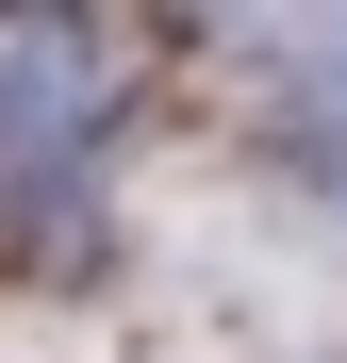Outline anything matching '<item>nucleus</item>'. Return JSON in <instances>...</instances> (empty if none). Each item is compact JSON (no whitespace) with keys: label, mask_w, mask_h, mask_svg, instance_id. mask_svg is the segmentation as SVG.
<instances>
[{"label":"nucleus","mask_w":347,"mask_h":363,"mask_svg":"<svg viewBox=\"0 0 347 363\" xmlns=\"http://www.w3.org/2000/svg\"><path fill=\"white\" fill-rule=\"evenodd\" d=\"M83 133H99V33H67V17H0V182L50 199V149L83 165Z\"/></svg>","instance_id":"nucleus-1"},{"label":"nucleus","mask_w":347,"mask_h":363,"mask_svg":"<svg viewBox=\"0 0 347 363\" xmlns=\"http://www.w3.org/2000/svg\"><path fill=\"white\" fill-rule=\"evenodd\" d=\"M265 67L298 83V133L347 165V17H298V33H265Z\"/></svg>","instance_id":"nucleus-2"}]
</instances>
